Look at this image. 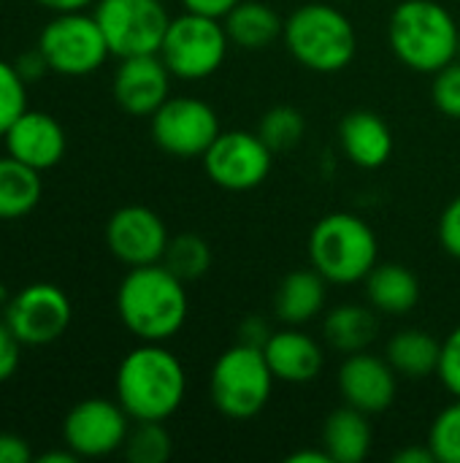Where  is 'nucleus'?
<instances>
[{
  "label": "nucleus",
  "instance_id": "nucleus-12",
  "mask_svg": "<svg viewBox=\"0 0 460 463\" xmlns=\"http://www.w3.org/2000/svg\"><path fill=\"white\" fill-rule=\"evenodd\" d=\"M149 119L155 144L174 157H203L222 133L217 111L198 98H168Z\"/></svg>",
  "mask_w": 460,
  "mask_h": 463
},
{
  "label": "nucleus",
  "instance_id": "nucleus-23",
  "mask_svg": "<svg viewBox=\"0 0 460 463\" xmlns=\"http://www.w3.org/2000/svg\"><path fill=\"white\" fill-rule=\"evenodd\" d=\"M385 358L399 377L426 380L439 372L442 342L423 328H404L388 342Z\"/></svg>",
  "mask_w": 460,
  "mask_h": 463
},
{
  "label": "nucleus",
  "instance_id": "nucleus-19",
  "mask_svg": "<svg viewBox=\"0 0 460 463\" xmlns=\"http://www.w3.org/2000/svg\"><path fill=\"white\" fill-rule=\"evenodd\" d=\"M339 144H342V152L358 168H369V171L382 168L393 155V133L388 122L369 109L350 111L342 119Z\"/></svg>",
  "mask_w": 460,
  "mask_h": 463
},
{
  "label": "nucleus",
  "instance_id": "nucleus-2",
  "mask_svg": "<svg viewBox=\"0 0 460 463\" xmlns=\"http://www.w3.org/2000/svg\"><path fill=\"white\" fill-rule=\"evenodd\" d=\"M117 312L138 342H168L187 323L184 282L163 263L136 266L117 288Z\"/></svg>",
  "mask_w": 460,
  "mask_h": 463
},
{
  "label": "nucleus",
  "instance_id": "nucleus-6",
  "mask_svg": "<svg viewBox=\"0 0 460 463\" xmlns=\"http://www.w3.org/2000/svg\"><path fill=\"white\" fill-rule=\"evenodd\" d=\"M274 383L277 377L263 350L236 342L214 361L209 374V396L225 418L249 420L266 410Z\"/></svg>",
  "mask_w": 460,
  "mask_h": 463
},
{
  "label": "nucleus",
  "instance_id": "nucleus-4",
  "mask_svg": "<svg viewBox=\"0 0 460 463\" xmlns=\"http://www.w3.org/2000/svg\"><path fill=\"white\" fill-rule=\"evenodd\" d=\"M290 54L314 73H336L355 60L358 35L344 11L331 3L298 5L285 22Z\"/></svg>",
  "mask_w": 460,
  "mask_h": 463
},
{
  "label": "nucleus",
  "instance_id": "nucleus-33",
  "mask_svg": "<svg viewBox=\"0 0 460 463\" xmlns=\"http://www.w3.org/2000/svg\"><path fill=\"white\" fill-rule=\"evenodd\" d=\"M439 380L442 385L460 399V326L447 334L442 342V358H439Z\"/></svg>",
  "mask_w": 460,
  "mask_h": 463
},
{
  "label": "nucleus",
  "instance_id": "nucleus-37",
  "mask_svg": "<svg viewBox=\"0 0 460 463\" xmlns=\"http://www.w3.org/2000/svg\"><path fill=\"white\" fill-rule=\"evenodd\" d=\"M271 334H274V331L266 326L263 317H247V320H241V326H239V342H241V345H249V347H260V350H263Z\"/></svg>",
  "mask_w": 460,
  "mask_h": 463
},
{
  "label": "nucleus",
  "instance_id": "nucleus-45",
  "mask_svg": "<svg viewBox=\"0 0 460 463\" xmlns=\"http://www.w3.org/2000/svg\"><path fill=\"white\" fill-rule=\"evenodd\" d=\"M458 60H460V35H458Z\"/></svg>",
  "mask_w": 460,
  "mask_h": 463
},
{
  "label": "nucleus",
  "instance_id": "nucleus-39",
  "mask_svg": "<svg viewBox=\"0 0 460 463\" xmlns=\"http://www.w3.org/2000/svg\"><path fill=\"white\" fill-rule=\"evenodd\" d=\"M236 3L241 0H182L184 11H192V14H206V16H217L222 19Z\"/></svg>",
  "mask_w": 460,
  "mask_h": 463
},
{
  "label": "nucleus",
  "instance_id": "nucleus-5",
  "mask_svg": "<svg viewBox=\"0 0 460 463\" xmlns=\"http://www.w3.org/2000/svg\"><path fill=\"white\" fill-rule=\"evenodd\" d=\"M309 260L331 285L363 282L380 260L377 233L358 214H325L309 233Z\"/></svg>",
  "mask_w": 460,
  "mask_h": 463
},
{
  "label": "nucleus",
  "instance_id": "nucleus-7",
  "mask_svg": "<svg viewBox=\"0 0 460 463\" xmlns=\"http://www.w3.org/2000/svg\"><path fill=\"white\" fill-rule=\"evenodd\" d=\"M228 46L230 38L222 19L184 11L171 19L157 54L163 57L174 79L201 81L222 68Z\"/></svg>",
  "mask_w": 460,
  "mask_h": 463
},
{
  "label": "nucleus",
  "instance_id": "nucleus-38",
  "mask_svg": "<svg viewBox=\"0 0 460 463\" xmlns=\"http://www.w3.org/2000/svg\"><path fill=\"white\" fill-rule=\"evenodd\" d=\"M14 65H16V71L24 76V81H33V79H41L43 73H52L49 65H46V57L41 54L38 46H35V49H27L24 54H19Z\"/></svg>",
  "mask_w": 460,
  "mask_h": 463
},
{
  "label": "nucleus",
  "instance_id": "nucleus-36",
  "mask_svg": "<svg viewBox=\"0 0 460 463\" xmlns=\"http://www.w3.org/2000/svg\"><path fill=\"white\" fill-rule=\"evenodd\" d=\"M30 461H33V450H30L27 439H22L19 434H11V431H0V463Z\"/></svg>",
  "mask_w": 460,
  "mask_h": 463
},
{
  "label": "nucleus",
  "instance_id": "nucleus-16",
  "mask_svg": "<svg viewBox=\"0 0 460 463\" xmlns=\"http://www.w3.org/2000/svg\"><path fill=\"white\" fill-rule=\"evenodd\" d=\"M171 71L160 54H138L119 60L111 81L114 100L133 117H152L171 98Z\"/></svg>",
  "mask_w": 460,
  "mask_h": 463
},
{
  "label": "nucleus",
  "instance_id": "nucleus-44",
  "mask_svg": "<svg viewBox=\"0 0 460 463\" xmlns=\"http://www.w3.org/2000/svg\"><path fill=\"white\" fill-rule=\"evenodd\" d=\"M8 301H11V296H8V288H5V285L0 282V312H5Z\"/></svg>",
  "mask_w": 460,
  "mask_h": 463
},
{
  "label": "nucleus",
  "instance_id": "nucleus-32",
  "mask_svg": "<svg viewBox=\"0 0 460 463\" xmlns=\"http://www.w3.org/2000/svg\"><path fill=\"white\" fill-rule=\"evenodd\" d=\"M431 98H434V106H437L445 117H450V119H460V60L458 57L434 73Z\"/></svg>",
  "mask_w": 460,
  "mask_h": 463
},
{
  "label": "nucleus",
  "instance_id": "nucleus-17",
  "mask_svg": "<svg viewBox=\"0 0 460 463\" xmlns=\"http://www.w3.org/2000/svg\"><path fill=\"white\" fill-rule=\"evenodd\" d=\"M5 152L22 163H27L35 171H49L54 168L68 149V138L62 125L38 109H27L3 136Z\"/></svg>",
  "mask_w": 460,
  "mask_h": 463
},
{
  "label": "nucleus",
  "instance_id": "nucleus-1",
  "mask_svg": "<svg viewBox=\"0 0 460 463\" xmlns=\"http://www.w3.org/2000/svg\"><path fill=\"white\" fill-rule=\"evenodd\" d=\"M114 393L130 420H168L187 396V372L163 342L133 347L114 380Z\"/></svg>",
  "mask_w": 460,
  "mask_h": 463
},
{
  "label": "nucleus",
  "instance_id": "nucleus-14",
  "mask_svg": "<svg viewBox=\"0 0 460 463\" xmlns=\"http://www.w3.org/2000/svg\"><path fill=\"white\" fill-rule=\"evenodd\" d=\"M168 228L149 206L130 203L117 209L106 222L108 252L127 269L160 263L168 247Z\"/></svg>",
  "mask_w": 460,
  "mask_h": 463
},
{
  "label": "nucleus",
  "instance_id": "nucleus-31",
  "mask_svg": "<svg viewBox=\"0 0 460 463\" xmlns=\"http://www.w3.org/2000/svg\"><path fill=\"white\" fill-rule=\"evenodd\" d=\"M27 111V81L14 62L0 60V138Z\"/></svg>",
  "mask_w": 460,
  "mask_h": 463
},
{
  "label": "nucleus",
  "instance_id": "nucleus-26",
  "mask_svg": "<svg viewBox=\"0 0 460 463\" xmlns=\"http://www.w3.org/2000/svg\"><path fill=\"white\" fill-rule=\"evenodd\" d=\"M41 171L5 155L0 157V220H22L41 203Z\"/></svg>",
  "mask_w": 460,
  "mask_h": 463
},
{
  "label": "nucleus",
  "instance_id": "nucleus-24",
  "mask_svg": "<svg viewBox=\"0 0 460 463\" xmlns=\"http://www.w3.org/2000/svg\"><path fill=\"white\" fill-rule=\"evenodd\" d=\"M222 24L228 30L230 43L241 46V49H263V46L274 43L285 30V22L277 14V8H271L268 3H260V0L236 3L222 16Z\"/></svg>",
  "mask_w": 460,
  "mask_h": 463
},
{
  "label": "nucleus",
  "instance_id": "nucleus-20",
  "mask_svg": "<svg viewBox=\"0 0 460 463\" xmlns=\"http://www.w3.org/2000/svg\"><path fill=\"white\" fill-rule=\"evenodd\" d=\"M328 279L317 269H298L290 271L277 293H274V312L285 326H304L312 323L323 309L328 298Z\"/></svg>",
  "mask_w": 460,
  "mask_h": 463
},
{
  "label": "nucleus",
  "instance_id": "nucleus-35",
  "mask_svg": "<svg viewBox=\"0 0 460 463\" xmlns=\"http://www.w3.org/2000/svg\"><path fill=\"white\" fill-rule=\"evenodd\" d=\"M439 241L445 247L447 255L460 260V195L447 203V209L442 212L439 220Z\"/></svg>",
  "mask_w": 460,
  "mask_h": 463
},
{
  "label": "nucleus",
  "instance_id": "nucleus-11",
  "mask_svg": "<svg viewBox=\"0 0 460 463\" xmlns=\"http://www.w3.org/2000/svg\"><path fill=\"white\" fill-rule=\"evenodd\" d=\"M73 317L70 298L52 282H33L16 290L3 312L16 339L27 347H43L57 342Z\"/></svg>",
  "mask_w": 460,
  "mask_h": 463
},
{
  "label": "nucleus",
  "instance_id": "nucleus-21",
  "mask_svg": "<svg viewBox=\"0 0 460 463\" xmlns=\"http://www.w3.org/2000/svg\"><path fill=\"white\" fill-rule=\"evenodd\" d=\"M371 415L355 410V407H339L333 410L325 423H323V437L320 445L325 448V453L331 456L333 463H361L369 450H371V439H374V429H371Z\"/></svg>",
  "mask_w": 460,
  "mask_h": 463
},
{
  "label": "nucleus",
  "instance_id": "nucleus-10",
  "mask_svg": "<svg viewBox=\"0 0 460 463\" xmlns=\"http://www.w3.org/2000/svg\"><path fill=\"white\" fill-rule=\"evenodd\" d=\"M274 152L266 141L249 130H222L203 152L206 176L230 193H247L260 187L271 174Z\"/></svg>",
  "mask_w": 460,
  "mask_h": 463
},
{
  "label": "nucleus",
  "instance_id": "nucleus-9",
  "mask_svg": "<svg viewBox=\"0 0 460 463\" xmlns=\"http://www.w3.org/2000/svg\"><path fill=\"white\" fill-rule=\"evenodd\" d=\"M92 14L103 30L108 52L119 60L157 54L171 24L160 0H98Z\"/></svg>",
  "mask_w": 460,
  "mask_h": 463
},
{
  "label": "nucleus",
  "instance_id": "nucleus-41",
  "mask_svg": "<svg viewBox=\"0 0 460 463\" xmlns=\"http://www.w3.org/2000/svg\"><path fill=\"white\" fill-rule=\"evenodd\" d=\"M393 461L396 463H434V453H431V448L428 445H423V448H407V450H401V453H396L393 456Z\"/></svg>",
  "mask_w": 460,
  "mask_h": 463
},
{
  "label": "nucleus",
  "instance_id": "nucleus-42",
  "mask_svg": "<svg viewBox=\"0 0 460 463\" xmlns=\"http://www.w3.org/2000/svg\"><path fill=\"white\" fill-rule=\"evenodd\" d=\"M287 463H333L331 456L325 453V448L320 445V450H298L293 456H287Z\"/></svg>",
  "mask_w": 460,
  "mask_h": 463
},
{
  "label": "nucleus",
  "instance_id": "nucleus-40",
  "mask_svg": "<svg viewBox=\"0 0 460 463\" xmlns=\"http://www.w3.org/2000/svg\"><path fill=\"white\" fill-rule=\"evenodd\" d=\"M35 3L49 8L52 14H65V11H84V8L95 5L98 0H35Z\"/></svg>",
  "mask_w": 460,
  "mask_h": 463
},
{
  "label": "nucleus",
  "instance_id": "nucleus-13",
  "mask_svg": "<svg viewBox=\"0 0 460 463\" xmlns=\"http://www.w3.org/2000/svg\"><path fill=\"white\" fill-rule=\"evenodd\" d=\"M130 415L119 402L84 399L62 420V442L79 458H106L125 448Z\"/></svg>",
  "mask_w": 460,
  "mask_h": 463
},
{
  "label": "nucleus",
  "instance_id": "nucleus-18",
  "mask_svg": "<svg viewBox=\"0 0 460 463\" xmlns=\"http://www.w3.org/2000/svg\"><path fill=\"white\" fill-rule=\"evenodd\" d=\"M263 355L279 383L287 385H306L314 383L325 366L323 347L298 326H287L282 331H274L263 347Z\"/></svg>",
  "mask_w": 460,
  "mask_h": 463
},
{
  "label": "nucleus",
  "instance_id": "nucleus-28",
  "mask_svg": "<svg viewBox=\"0 0 460 463\" xmlns=\"http://www.w3.org/2000/svg\"><path fill=\"white\" fill-rule=\"evenodd\" d=\"M306 133V117L296 106H274L258 122V136L266 141L271 152H290L301 144Z\"/></svg>",
  "mask_w": 460,
  "mask_h": 463
},
{
  "label": "nucleus",
  "instance_id": "nucleus-43",
  "mask_svg": "<svg viewBox=\"0 0 460 463\" xmlns=\"http://www.w3.org/2000/svg\"><path fill=\"white\" fill-rule=\"evenodd\" d=\"M76 461H79V456H76L70 448H65V450H49V453L38 456V463H76Z\"/></svg>",
  "mask_w": 460,
  "mask_h": 463
},
{
  "label": "nucleus",
  "instance_id": "nucleus-34",
  "mask_svg": "<svg viewBox=\"0 0 460 463\" xmlns=\"http://www.w3.org/2000/svg\"><path fill=\"white\" fill-rule=\"evenodd\" d=\"M22 342L16 339V334L11 331V326L5 320H0V383H8L22 361Z\"/></svg>",
  "mask_w": 460,
  "mask_h": 463
},
{
  "label": "nucleus",
  "instance_id": "nucleus-15",
  "mask_svg": "<svg viewBox=\"0 0 460 463\" xmlns=\"http://www.w3.org/2000/svg\"><path fill=\"white\" fill-rule=\"evenodd\" d=\"M339 393L347 407H355L366 415H380L393 407L399 393V374L388 358L371 353H352L339 366Z\"/></svg>",
  "mask_w": 460,
  "mask_h": 463
},
{
  "label": "nucleus",
  "instance_id": "nucleus-29",
  "mask_svg": "<svg viewBox=\"0 0 460 463\" xmlns=\"http://www.w3.org/2000/svg\"><path fill=\"white\" fill-rule=\"evenodd\" d=\"M122 450L130 463H165L174 453V442L160 420H136Z\"/></svg>",
  "mask_w": 460,
  "mask_h": 463
},
{
  "label": "nucleus",
  "instance_id": "nucleus-22",
  "mask_svg": "<svg viewBox=\"0 0 460 463\" xmlns=\"http://www.w3.org/2000/svg\"><path fill=\"white\" fill-rule=\"evenodd\" d=\"M363 285L371 309L390 317L409 315L420 301V279L401 263H377Z\"/></svg>",
  "mask_w": 460,
  "mask_h": 463
},
{
  "label": "nucleus",
  "instance_id": "nucleus-8",
  "mask_svg": "<svg viewBox=\"0 0 460 463\" xmlns=\"http://www.w3.org/2000/svg\"><path fill=\"white\" fill-rule=\"evenodd\" d=\"M38 49L49 71L68 79L89 76L111 57L95 14L84 11L54 14L38 35Z\"/></svg>",
  "mask_w": 460,
  "mask_h": 463
},
{
  "label": "nucleus",
  "instance_id": "nucleus-27",
  "mask_svg": "<svg viewBox=\"0 0 460 463\" xmlns=\"http://www.w3.org/2000/svg\"><path fill=\"white\" fill-rule=\"evenodd\" d=\"M182 282H195L211 269V247L198 233H179L168 239L165 255L160 260Z\"/></svg>",
  "mask_w": 460,
  "mask_h": 463
},
{
  "label": "nucleus",
  "instance_id": "nucleus-30",
  "mask_svg": "<svg viewBox=\"0 0 460 463\" xmlns=\"http://www.w3.org/2000/svg\"><path fill=\"white\" fill-rule=\"evenodd\" d=\"M426 445L439 463H460V399L434 418Z\"/></svg>",
  "mask_w": 460,
  "mask_h": 463
},
{
  "label": "nucleus",
  "instance_id": "nucleus-3",
  "mask_svg": "<svg viewBox=\"0 0 460 463\" xmlns=\"http://www.w3.org/2000/svg\"><path fill=\"white\" fill-rule=\"evenodd\" d=\"M458 22L437 0H404L388 22L393 54L418 73H437L458 57Z\"/></svg>",
  "mask_w": 460,
  "mask_h": 463
},
{
  "label": "nucleus",
  "instance_id": "nucleus-25",
  "mask_svg": "<svg viewBox=\"0 0 460 463\" xmlns=\"http://www.w3.org/2000/svg\"><path fill=\"white\" fill-rule=\"evenodd\" d=\"M377 331H380L377 315L371 312V307H361V304H342L331 309L323 323L325 342L344 355L369 350V345L377 339Z\"/></svg>",
  "mask_w": 460,
  "mask_h": 463
}]
</instances>
